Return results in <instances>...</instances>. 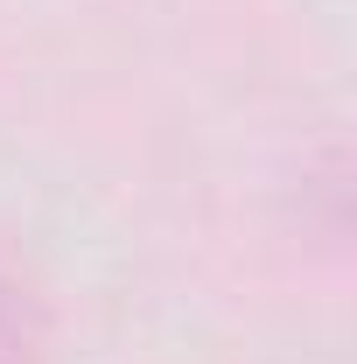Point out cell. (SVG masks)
Masks as SVG:
<instances>
[{"label":"cell","instance_id":"6da1fadb","mask_svg":"<svg viewBox=\"0 0 357 364\" xmlns=\"http://www.w3.org/2000/svg\"><path fill=\"white\" fill-rule=\"evenodd\" d=\"M0 364H36V309L0 273Z\"/></svg>","mask_w":357,"mask_h":364}]
</instances>
